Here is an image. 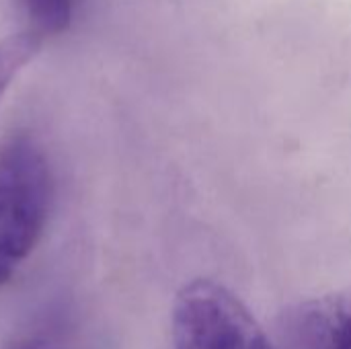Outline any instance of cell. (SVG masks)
I'll return each mask as SVG.
<instances>
[{"instance_id": "1", "label": "cell", "mask_w": 351, "mask_h": 349, "mask_svg": "<svg viewBox=\"0 0 351 349\" xmlns=\"http://www.w3.org/2000/svg\"><path fill=\"white\" fill-rule=\"evenodd\" d=\"M51 171L43 148L25 134L0 148V286L39 243L51 204Z\"/></svg>"}, {"instance_id": "2", "label": "cell", "mask_w": 351, "mask_h": 349, "mask_svg": "<svg viewBox=\"0 0 351 349\" xmlns=\"http://www.w3.org/2000/svg\"><path fill=\"white\" fill-rule=\"evenodd\" d=\"M175 349H274L247 306L226 288L197 280L173 306Z\"/></svg>"}, {"instance_id": "3", "label": "cell", "mask_w": 351, "mask_h": 349, "mask_svg": "<svg viewBox=\"0 0 351 349\" xmlns=\"http://www.w3.org/2000/svg\"><path fill=\"white\" fill-rule=\"evenodd\" d=\"M290 337L294 349H351V290L300 306Z\"/></svg>"}, {"instance_id": "4", "label": "cell", "mask_w": 351, "mask_h": 349, "mask_svg": "<svg viewBox=\"0 0 351 349\" xmlns=\"http://www.w3.org/2000/svg\"><path fill=\"white\" fill-rule=\"evenodd\" d=\"M25 29L43 41L62 35L72 21V0H19Z\"/></svg>"}, {"instance_id": "5", "label": "cell", "mask_w": 351, "mask_h": 349, "mask_svg": "<svg viewBox=\"0 0 351 349\" xmlns=\"http://www.w3.org/2000/svg\"><path fill=\"white\" fill-rule=\"evenodd\" d=\"M41 45L43 39L27 29L0 39V99L23 66L39 53Z\"/></svg>"}, {"instance_id": "6", "label": "cell", "mask_w": 351, "mask_h": 349, "mask_svg": "<svg viewBox=\"0 0 351 349\" xmlns=\"http://www.w3.org/2000/svg\"><path fill=\"white\" fill-rule=\"evenodd\" d=\"M12 349H64L62 346L49 341V339H27L19 346H14Z\"/></svg>"}]
</instances>
